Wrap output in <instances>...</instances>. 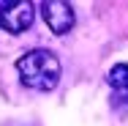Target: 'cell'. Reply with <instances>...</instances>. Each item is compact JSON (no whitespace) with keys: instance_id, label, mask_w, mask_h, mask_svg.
<instances>
[{"instance_id":"1","label":"cell","mask_w":128,"mask_h":126,"mask_svg":"<svg viewBox=\"0 0 128 126\" xmlns=\"http://www.w3.org/2000/svg\"><path fill=\"white\" fill-rule=\"evenodd\" d=\"M16 74L33 91H52L60 82V58L46 47L27 50L16 60Z\"/></svg>"},{"instance_id":"2","label":"cell","mask_w":128,"mask_h":126,"mask_svg":"<svg viewBox=\"0 0 128 126\" xmlns=\"http://www.w3.org/2000/svg\"><path fill=\"white\" fill-rule=\"evenodd\" d=\"M36 19V8L27 0H8L0 3V27L8 33H25Z\"/></svg>"},{"instance_id":"3","label":"cell","mask_w":128,"mask_h":126,"mask_svg":"<svg viewBox=\"0 0 128 126\" xmlns=\"http://www.w3.org/2000/svg\"><path fill=\"white\" fill-rule=\"evenodd\" d=\"M41 17H44V22L49 25V30L54 36L71 33V27L76 22L71 3H63V0H46V3H41Z\"/></svg>"},{"instance_id":"4","label":"cell","mask_w":128,"mask_h":126,"mask_svg":"<svg viewBox=\"0 0 128 126\" xmlns=\"http://www.w3.org/2000/svg\"><path fill=\"white\" fill-rule=\"evenodd\" d=\"M106 82L114 93H126L128 91V63H114L106 74Z\"/></svg>"}]
</instances>
